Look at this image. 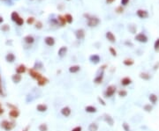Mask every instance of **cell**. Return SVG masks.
<instances>
[{"label": "cell", "mask_w": 159, "mask_h": 131, "mask_svg": "<svg viewBox=\"0 0 159 131\" xmlns=\"http://www.w3.org/2000/svg\"><path fill=\"white\" fill-rule=\"evenodd\" d=\"M15 126H16V124H15L14 121H11V120H2L1 123H0V127L5 131L13 130L15 128Z\"/></svg>", "instance_id": "obj_1"}, {"label": "cell", "mask_w": 159, "mask_h": 131, "mask_svg": "<svg viewBox=\"0 0 159 131\" xmlns=\"http://www.w3.org/2000/svg\"><path fill=\"white\" fill-rule=\"evenodd\" d=\"M116 92H117V87L113 85H110L106 88V90L104 92V95L106 98H111L116 93Z\"/></svg>", "instance_id": "obj_2"}, {"label": "cell", "mask_w": 159, "mask_h": 131, "mask_svg": "<svg viewBox=\"0 0 159 131\" xmlns=\"http://www.w3.org/2000/svg\"><path fill=\"white\" fill-rule=\"evenodd\" d=\"M85 17H88V26L89 27H95V26H97L100 23V19L96 17H89L88 15H84Z\"/></svg>", "instance_id": "obj_3"}, {"label": "cell", "mask_w": 159, "mask_h": 131, "mask_svg": "<svg viewBox=\"0 0 159 131\" xmlns=\"http://www.w3.org/2000/svg\"><path fill=\"white\" fill-rule=\"evenodd\" d=\"M28 74H29V76L31 77L33 79H35V80H36V81L39 80V79L42 77V75L41 74L40 72L37 71V70H35V69H33V68L28 70Z\"/></svg>", "instance_id": "obj_4"}, {"label": "cell", "mask_w": 159, "mask_h": 131, "mask_svg": "<svg viewBox=\"0 0 159 131\" xmlns=\"http://www.w3.org/2000/svg\"><path fill=\"white\" fill-rule=\"evenodd\" d=\"M100 71H101V73H99V74L96 75V77L94 78V80H93V82L95 83V85H101V84L103 83V81H104V70H100Z\"/></svg>", "instance_id": "obj_5"}, {"label": "cell", "mask_w": 159, "mask_h": 131, "mask_svg": "<svg viewBox=\"0 0 159 131\" xmlns=\"http://www.w3.org/2000/svg\"><path fill=\"white\" fill-rule=\"evenodd\" d=\"M134 39L141 43H146L147 41H148V37H147L146 34H143V33H140V34H136Z\"/></svg>", "instance_id": "obj_6"}, {"label": "cell", "mask_w": 159, "mask_h": 131, "mask_svg": "<svg viewBox=\"0 0 159 131\" xmlns=\"http://www.w3.org/2000/svg\"><path fill=\"white\" fill-rule=\"evenodd\" d=\"M60 113L64 117H69L72 114V110L69 106H64L60 110Z\"/></svg>", "instance_id": "obj_7"}, {"label": "cell", "mask_w": 159, "mask_h": 131, "mask_svg": "<svg viewBox=\"0 0 159 131\" xmlns=\"http://www.w3.org/2000/svg\"><path fill=\"white\" fill-rule=\"evenodd\" d=\"M104 120L109 125V126H110V127H112L113 125H114V119L110 116V114H104Z\"/></svg>", "instance_id": "obj_8"}, {"label": "cell", "mask_w": 159, "mask_h": 131, "mask_svg": "<svg viewBox=\"0 0 159 131\" xmlns=\"http://www.w3.org/2000/svg\"><path fill=\"white\" fill-rule=\"evenodd\" d=\"M19 114H20V113H19V109H18V108H15V109H11L10 111H9V116H10L12 119L19 118Z\"/></svg>", "instance_id": "obj_9"}, {"label": "cell", "mask_w": 159, "mask_h": 131, "mask_svg": "<svg viewBox=\"0 0 159 131\" xmlns=\"http://www.w3.org/2000/svg\"><path fill=\"white\" fill-rule=\"evenodd\" d=\"M132 83H133V80L129 77H125L120 80V84L122 86H128V85H132Z\"/></svg>", "instance_id": "obj_10"}, {"label": "cell", "mask_w": 159, "mask_h": 131, "mask_svg": "<svg viewBox=\"0 0 159 131\" xmlns=\"http://www.w3.org/2000/svg\"><path fill=\"white\" fill-rule=\"evenodd\" d=\"M75 36L78 40H83L85 38V31L82 28H80V29H77L75 31Z\"/></svg>", "instance_id": "obj_11"}, {"label": "cell", "mask_w": 159, "mask_h": 131, "mask_svg": "<svg viewBox=\"0 0 159 131\" xmlns=\"http://www.w3.org/2000/svg\"><path fill=\"white\" fill-rule=\"evenodd\" d=\"M37 82V85L38 86H44V85H46L48 83H49V78H47L46 77H44V76H42V78L39 79V80H37L36 81Z\"/></svg>", "instance_id": "obj_12"}, {"label": "cell", "mask_w": 159, "mask_h": 131, "mask_svg": "<svg viewBox=\"0 0 159 131\" xmlns=\"http://www.w3.org/2000/svg\"><path fill=\"white\" fill-rule=\"evenodd\" d=\"M137 16L140 19H147L148 17V13L146 10H141V9H139L137 11Z\"/></svg>", "instance_id": "obj_13"}, {"label": "cell", "mask_w": 159, "mask_h": 131, "mask_svg": "<svg viewBox=\"0 0 159 131\" xmlns=\"http://www.w3.org/2000/svg\"><path fill=\"white\" fill-rule=\"evenodd\" d=\"M44 42L47 46L52 47L55 45V39L53 38V37H51V36H47L44 39Z\"/></svg>", "instance_id": "obj_14"}, {"label": "cell", "mask_w": 159, "mask_h": 131, "mask_svg": "<svg viewBox=\"0 0 159 131\" xmlns=\"http://www.w3.org/2000/svg\"><path fill=\"white\" fill-rule=\"evenodd\" d=\"M15 71H16L17 74H19V75L24 74V73L27 71V67H26V65H24V64H19V65L16 68Z\"/></svg>", "instance_id": "obj_15"}, {"label": "cell", "mask_w": 159, "mask_h": 131, "mask_svg": "<svg viewBox=\"0 0 159 131\" xmlns=\"http://www.w3.org/2000/svg\"><path fill=\"white\" fill-rule=\"evenodd\" d=\"M89 61L94 64H97L101 61V58H100V56L98 55H92L89 56Z\"/></svg>", "instance_id": "obj_16"}, {"label": "cell", "mask_w": 159, "mask_h": 131, "mask_svg": "<svg viewBox=\"0 0 159 131\" xmlns=\"http://www.w3.org/2000/svg\"><path fill=\"white\" fill-rule=\"evenodd\" d=\"M148 100L152 105H156L157 103V100H158V97L155 93H150L149 96H148Z\"/></svg>", "instance_id": "obj_17"}, {"label": "cell", "mask_w": 159, "mask_h": 131, "mask_svg": "<svg viewBox=\"0 0 159 131\" xmlns=\"http://www.w3.org/2000/svg\"><path fill=\"white\" fill-rule=\"evenodd\" d=\"M36 110L40 113H44L46 112L47 110H48V106H47L46 104H38L37 106H36Z\"/></svg>", "instance_id": "obj_18"}, {"label": "cell", "mask_w": 159, "mask_h": 131, "mask_svg": "<svg viewBox=\"0 0 159 131\" xmlns=\"http://www.w3.org/2000/svg\"><path fill=\"white\" fill-rule=\"evenodd\" d=\"M105 36H106V39H107L110 42H111V43L116 42V37H115V35L111 32H107Z\"/></svg>", "instance_id": "obj_19"}, {"label": "cell", "mask_w": 159, "mask_h": 131, "mask_svg": "<svg viewBox=\"0 0 159 131\" xmlns=\"http://www.w3.org/2000/svg\"><path fill=\"white\" fill-rule=\"evenodd\" d=\"M21 80H22V77H21V75L15 73V74H13V76H12V81H13L14 84H19V83L21 82Z\"/></svg>", "instance_id": "obj_20"}, {"label": "cell", "mask_w": 159, "mask_h": 131, "mask_svg": "<svg viewBox=\"0 0 159 131\" xmlns=\"http://www.w3.org/2000/svg\"><path fill=\"white\" fill-rule=\"evenodd\" d=\"M67 47L66 46H63L61 47L59 49H58V51H57V54H58V56L59 57H64L65 55H66V53H67Z\"/></svg>", "instance_id": "obj_21"}, {"label": "cell", "mask_w": 159, "mask_h": 131, "mask_svg": "<svg viewBox=\"0 0 159 131\" xmlns=\"http://www.w3.org/2000/svg\"><path fill=\"white\" fill-rule=\"evenodd\" d=\"M85 111L88 114H95V113L97 112V108L95 107L94 106H85Z\"/></svg>", "instance_id": "obj_22"}, {"label": "cell", "mask_w": 159, "mask_h": 131, "mask_svg": "<svg viewBox=\"0 0 159 131\" xmlns=\"http://www.w3.org/2000/svg\"><path fill=\"white\" fill-rule=\"evenodd\" d=\"M69 72L70 73H72V74H74V73H77V72H79L80 70H81V66L80 65H72L71 66V67H69Z\"/></svg>", "instance_id": "obj_23"}, {"label": "cell", "mask_w": 159, "mask_h": 131, "mask_svg": "<svg viewBox=\"0 0 159 131\" xmlns=\"http://www.w3.org/2000/svg\"><path fill=\"white\" fill-rule=\"evenodd\" d=\"M15 58L16 57H15L14 54L13 53H9L5 55V60H6L7 63H10V64H12V63H13L15 61Z\"/></svg>", "instance_id": "obj_24"}, {"label": "cell", "mask_w": 159, "mask_h": 131, "mask_svg": "<svg viewBox=\"0 0 159 131\" xmlns=\"http://www.w3.org/2000/svg\"><path fill=\"white\" fill-rule=\"evenodd\" d=\"M139 77L145 81H148V80H150L151 79V76L148 74V72H141L140 75H139Z\"/></svg>", "instance_id": "obj_25"}, {"label": "cell", "mask_w": 159, "mask_h": 131, "mask_svg": "<svg viewBox=\"0 0 159 131\" xmlns=\"http://www.w3.org/2000/svg\"><path fill=\"white\" fill-rule=\"evenodd\" d=\"M24 41H25L27 44H32V43H34L35 38L32 35H27L24 37Z\"/></svg>", "instance_id": "obj_26"}, {"label": "cell", "mask_w": 159, "mask_h": 131, "mask_svg": "<svg viewBox=\"0 0 159 131\" xmlns=\"http://www.w3.org/2000/svg\"><path fill=\"white\" fill-rule=\"evenodd\" d=\"M123 64L125 66L130 67V66H133L134 64V61L133 59H131V58H125L123 61Z\"/></svg>", "instance_id": "obj_27"}, {"label": "cell", "mask_w": 159, "mask_h": 131, "mask_svg": "<svg viewBox=\"0 0 159 131\" xmlns=\"http://www.w3.org/2000/svg\"><path fill=\"white\" fill-rule=\"evenodd\" d=\"M98 129H99V126L97 123L92 122L88 125V131H97Z\"/></svg>", "instance_id": "obj_28"}, {"label": "cell", "mask_w": 159, "mask_h": 131, "mask_svg": "<svg viewBox=\"0 0 159 131\" xmlns=\"http://www.w3.org/2000/svg\"><path fill=\"white\" fill-rule=\"evenodd\" d=\"M57 20L59 22L60 26H65L66 24V20L65 19V16H62V15H58V17H57Z\"/></svg>", "instance_id": "obj_29"}, {"label": "cell", "mask_w": 159, "mask_h": 131, "mask_svg": "<svg viewBox=\"0 0 159 131\" xmlns=\"http://www.w3.org/2000/svg\"><path fill=\"white\" fill-rule=\"evenodd\" d=\"M143 110H144L145 112H147V113L152 112L153 105H152V104H145L144 106H143Z\"/></svg>", "instance_id": "obj_30"}, {"label": "cell", "mask_w": 159, "mask_h": 131, "mask_svg": "<svg viewBox=\"0 0 159 131\" xmlns=\"http://www.w3.org/2000/svg\"><path fill=\"white\" fill-rule=\"evenodd\" d=\"M19 18V13H16V12H13L12 14H11V19H12V20H13V22H16V20H17Z\"/></svg>", "instance_id": "obj_31"}, {"label": "cell", "mask_w": 159, "mask_h": 131, "mask_svg": "<svg viewBox=\"0 0 159 131\" xmlns=\"http://www.w3.org/2000/svg\"><path fill=\"white\" fill-rule=\"evenodd\" d=\"M38 129H39V131H48L49 128H48V125H47L46 123H42V124L39 125Z\"/></svg>", "instance_id": "obj_32"}, {"label": "cell", "mask_w": 159, "mask_h": 131, "mask_svg": "<svg viewBox=\"0 0 159 131\" xmlns=\"http://www.w3.org/2000/svg\"><path fill=\"white\" fill-rule=\"evenodd\" d=\"M118 94H119V97L125 98L127 96V91H125V90H124V89H121V90H119V91L118 92Z\"/></svg>", "instance_id": "obj_33"}, {"label": "cell", "mask_w": 159, "mask_h": 131, "mask_svg": "<svg viewBox=\"0 0 159 131\" xmlns=\"http://www.w3.org/2000/svg\"><path fill=\"white\" fill-rule=\"evenodd\" d=\"M65 19H66V22L69 24L72 23V20H73V19H72V16L71 14H69V13H67V14L65 15Z\"/></svg>", "instance_id": "obj_34"}, {"label": "cell", "mask_w": 159, "mask_h": 131, "mask_svg": "<svg viewBox=\"0 0 159 131\" xmlns=\"http://www.w3.org/2000/svg\"><path fill=\"white\" fill-rule=\"evenodd\" d=\"M154 49L156 52H159V38H157L154 43Z\"/></svg>", "instance_id": "obj_35"}, {"label": "cell", "mask_w": 159, "mask_h": 131, "mask_svg": "<svg viewBox=\"0 0 159 131\" xmlns=\"http://www.w3.org/2000/svg\"><path fill=\"white\" fill-rule=\"evenodd\" d=\"M122 127H123L124 131H132L129 124H127L126 122H123V124H122Z\"/></svg>", "instance_id": "obj_36"}, {"label": "cell", "mask_w": 159, "mask_h": 131, "mask_svg": "<svg viewBox=\"0 0 159 131\" xmlns=\"http://www.w3.org/2000/svg\"><path fill=\"white\" fill-rule=\"evenodd\" d=\"M109 51H110V55H112V56H115V57L117 56V51H116V49H115L114 48L110 47V49H109Z\"/></svg>", "instance_id": "obj_37"}, {"label": "cell", "mask_w": 159, "mask_h": 131, "mask_svg": "<svg viewBox=\"0 0 159 131\" xmlns=\"http://www.w3.org/2000/svg\"><path fill=\"white\" fill-rule=\"evenodd\" d=\"M0 96H4V89H3V85H2V78L0 76Z\"/></svg>", "instance_id": "obj_38"}, {"label": "cell", "mask_w": 159, "mask_h": 131, "mask_svg": "<svg viewBox=\"0 0 159 131\" xmlns=\"http://www.w3.org/2000/svg\"><path fill=\"white\" fill-rule=\"evenodd\" d=\"M15 23L17 24L18 26H22V25L24 24V19H22L21 17H19V19H18L17 20H16V22H15Z\"/></svg>", "instance_id": "obj_39"}, {"label": "cell", "mask_w": 159, "mask_h": 131, "mask_svg": "<svg viewBox=\"0 0 159 131\" xmlns=\"http://www.w3.org/2000/svg\"><path fill=\"white\" fill-rule=\"evenodd\" d=\"M97 100H98V102H99V103L102 105V106H106V102L104 101V99H103V98L100 97V96H99V97H97Z\"/></svg>", "instance_id": "obj_40"}, {"label": "cell", "mask_w": 159, "mask_h": 131, "mask_svg": "<svg viewBox=\"0 0 159 131\" xmlns=\"http://www.w3.org/2000/svg\"><path fill=\"white\" fill-rule=\"evenodd\" d=\"M1 30H2L3 32H8L9 30H10V26H9L8 25H4V26H2V27H1Z\"/></svg>", "instance_id": "obj_41"}, {"label": "cell", "mask_w": 159, "mask_h": 131, "mask_svg": "<svg viewBox=\"0 0 159 131\" xmlns=\"http://www.w3.org/2000/svg\"><path fill=\"white\" fill-rule=\"evenodd\" d=\"M116 13H119V14H120V13H124V8L122 7V5L117 7V8H116Z\"/></svg>", "instance_id": "obj_42"}, {"label": "cell", "mask_w": 159, "mask_h": 131, "mask_svg": "<svg viewBox=\"0 0 159 131\" xmlns=\"http://www.w3.org/2000/svg\"><path fill=\"white\" fill-rule=\"evenodd\" d=\"M128 29H129V31L132 33V34H135L137 28H136V26H130Z\"/></svg>", "instance_id": "obj_43"}, {"label": "cell", "mask_w": 159, "mask_h": 131, "mask_svg": "<svg viewBox=\"0 0 159 131\" xmlns=\"http://www.w3.org/2000/svg\"><path fill=\"white\" fill-rule=\"evenodd\" d=\"M34 22H35V18L34 17H29V18H28V19H27V23H28V25H32Z\"/></svg>", "instance_id": "obj_44"}, {"label": "cell", "mask_w": 159, "mask_h": 131, "mask_svg": "<svg viewBox=\"0 0 159 131\" xmlns=\"http://www.w3.org/2000/svg\"><path fill=\"white\" fill-rule=\"evenodd\" d=\"M35 28L36 29H38V30H40V29H42V23L41 21H37L35 23Z\"/></svg>", "instance_id": "obj_45"}, {"label": "cell", "mask_w": 159, "mask_h": 131, "mask_svg": "<svg viewBox=\"0 0 159 131\" xmlns=\"http://www.w3.org/2000/svg\"><path fill=\"white\" fill-rule=\"evenodd\" d=\"M71 131H82V128H81V126H76V127H74Z\"/></svg>", "instance_id": "obj_46"}, {"label": "cell", "mask_w": 159, "mask_h": 131, "mask_svg": "<svg viewBox=\"0 0 159 131\" xmlns=\"http://www.w3.org/2000/svg\"><path fill=\"white\" fill-rule=\"evenodd\" d=\"M158 69H159V62H157V63L154 64V66H153V70H157Z\"/></svg>", "instance_id": "obj_47"}, {"label": "cell", "mask_w": 159, "mask_h": 131, "mask_svg": "<svg viewBox=\"0 0 159 131\" xmlns=\"http://www.w3.org/2000/svg\"><path fill=\"white\" fill-rule=\"evenodd\" d=\"M129 3V0H121V4L122 5H126Z\"/></svg>", "instance_id": "obj_48"}, {"label": "cell", "mask_w": 159, "mask_h": 131, "mask_svg": "<svg viewBox=\"0 0 159 131\" xmlns=\"http://www.w3.org/2000/svg\"><path fill=\"white\" fill-rule=\"evenodd\" d=\"M4 113V109L3 108V106H2V104L0 103V115H2Z\"/></svg>", "instance_id": "obj_49"}, {"label": "cell", "mask_w": 159, "mask_h": 131, "mask_svg": "<svg viewBox=\"0 0 159 131\" xmlns=\"http://www.w3.org/2000/svg\"><path fill=\"white\" fill-rule=\"evenodd\" d=\"M29 129H30V125H28V126H26V127L24 128L21 131H28Z\"/></svg>", "instance_id": "obj_50"}, {"label": "cell", "mask_w": 159, "mask_h": 131, "mask_svg": "<svg viewBox=\"0 0 159 131\" xmlns=\"http://www.w3.org/2000/svg\"><path fill=\"white\" fill-rule=\"evenodd\" d=\"M114 1L115 0H106V3H107L108 4H112Z\"/></svg>", "instance_id": "obj_51"}, {"label": "cell", "mask_w": 159, "mask_h": 131, "mask_svg": "<svg viewBox=\"0 0 159 131\" xmlns=\"http://www.w3.org/2000/svg\"><path fill=\"white\" fill-rule=\"evenodd\" d=\"M3 22H4V19H3V17H1V16H0V24L3 23Z\"/></svg>", "instance_id": "obj_52"}, {"label": "cell", "mask_w": 159, "mask_h": 131, "mask_svg": "<svg viewBox=\"0 0 159 131\" xmlns=\"http://www.w3.org/2000/svg\"><path fill=\"white\" fill-rule=\"evenodd\" d=\"M3 1H4V0H3Z\"/></svg>", "instance_id": "obj_53"}, {"label": "cell", "mask_w": 159, "mask_h": 131, "mask_svg": "<svg viewBox=\"0 0 159 131\" xmlns=\"http://www.w3.org/2000/svg\"><path fill=\"white\" fill-rule=\"evenodd\" d=\"M68 1H69V0H68Z\"/></svg>", "instance_id": "obj_54"}]
</instances>
